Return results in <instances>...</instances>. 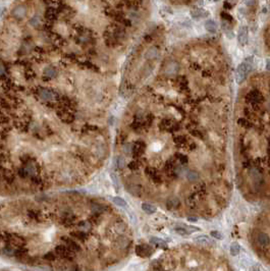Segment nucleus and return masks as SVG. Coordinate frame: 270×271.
I'll use <instances>...</instances> for the list:
<instances>
[{
	"mask_svg": "<svg viewBox=\"0 0 270 271\" xmlns=\"http://www.w3.org/2000/svg\"><path fill=\"white\" fill-rule=\"evenodd\" d=\"M187 178L190 183H195L199 179V174H198V172H196V171L190 170L189 172L187 173Z\"/></svg>",
	"mask_w": 270,
	"mask_h": 271,
	"instance_id": "obj_10",
	"label": "nucleus"
},
{
	"mask_svg": "<svg viewBox=\"0 0 270 271\" xmlns=\"http://www.w3.org/2000/svg\"><path fill=\"white\" fill-rule=\"evenodd\" d=\"M251 69H252V61L246 60V61H244L243 63H241V64L239 65V67H237V75H235V77H237V84L243 83V82L246 80L247 73H249Z\"/></svg>",
	"mask_w": 270,
	"mask_h": 271,
	"instance_id": "obj_1",
	"label": "nucleus"
},
{
	"mask_svg": "<svg viewBox=\"0 0 270 271\" xmlns=\"http://www.w3.org/2000/svg\"><path fill=\"white\" fill-rule=\"evenodd\" d=\"M207 15H208V12H205V11L201 10V9H196L195 11L192 12V15H193V17H195V19H202V17Z\"/></svg>",
	"mask_w": 270,
	"mask_h": 271,
	"instance_id": "obj_14",
	"label": "nucleus"
},
{
	"mask_svg": "<svg viewBox=\"0 0 270 271\" xmlns=\"http://www.w3.org/2000/svg\"><path fill=\"white\" fill-rule=\"evenodd\" d=\"M229 251H231V254L233 255V256H237L240 253V245L237 244V243H233V244L231 245Z\"/></svg>",
	"mask_w": 270,
	"mask_h": 271,
	"instance_id": "obj_13",
	"label": "nucleus"
},
{
	"mask_svg": "<svg viewBox=\"0 0 270 271\" xmlns=\"http://www.w3.org/2000/svg\"><path fill=\"white\" fill-rule=\"evenodd\" d=\"M175 230L177 232V234H183V236H187L188 234V232L185 230V228H175Z\"/></svg>",
	"mask_w": 270,
	"mask_h": 271,
	"instance_id": "obj_20",
	"label": "nucleus"
},
{
	"mask_svg": "<svg viewBox=\"0 0 270 271\" xmlns=\"http://www.w3.org/2000/svg\"><path fill=\"white\" fill-rule=\"evenodd\" d=\"M247 98L250 102H260L261 99H262V96L258 91H253V92H251V93L248 94Z\"/></svg>",
	"mask_w": 270,
	"mask_h": 271,
	"instance_id": "obj_8",
	"label": "nucleus"
},
{
	"mask_svg": "<svg viewBox=\"0 0 270 271\" xmlns=\"http://www.w3.org/2000/svg\"><path fill=\"white\" fill-rule=\"evenodd\" d=\"M12 15L13 17L17 19H21L27 15V8H26L24 5H17L13 8L12 10Z\"/></svg>",
	"mask_w": 270,
	"mask_h": 271,
	"instance_id": "obj_4",
	"label": "nucleus"
},
{
	"mask_svg": "<svg viewBox=\"0 0 270 271\" xmlns=\"http://www.w3.org/2000/svg\"><path fill=\"white\" fill-rule=\"evenodd\" d=\"M211 236H213L214 239H217V240H220V239L222 238L220 232H211Z\"/></svg>",
	"mask_w": 270,
	"mask_h": 271,
	"instance_id": "obj_19",
	"label": "nucleus"
},
{
	"mask_svg": "<svg viewBox=\"0 0 270 271\" xmlns=\"http://www.w3.org/2000/svg\"><path fill=\"white\" fill-rule=\"evenodd\" d=\"M30 24H31V26H33L34 28H37L38 26L40 25V19L38 15H35V17H33L31 19H30Z\"/></svg>",
	"mask_w": 270,
	"mask_h": 271,
	"instance_id": "obj_15",
	"label": "nucleus"
},
{
	"mask_svg": "<svg viewBox=\"0 0 270 271\" xmlns=\"http://www.w3.org/2000/svg\"><path fill=\"white\" fill-rule=\"evenodd\" d=\"M4 71H5L4 66H3V65L1 64V63H0V75H3V73H4Z\"/></svg>",
	"mask_w": 270,
	"mask_h": 271,
	"instance_id": "obj_22",
	"label": "nucleus"
},
{
	"mask_svg": "<svg viewBox=\"0 0 270 271\" xmlns=\"http://www.w3.org/2000/svg\"><path fill=\"white\" fill-rule=\"evenodd\" d=\"M179 205H181V201H179L177 198H175V197L174 198L168 199V200L166 201V207H167V209H169V210L179 208Z\"/></svg>",
	"mask_w": 270,
	"mask_h": 271,
	"instance_id": "obj_6",
	"label": "nucleus"
},
{
	"mask_svg": "<svg viewBox=\"0 0 270 271\" xmlns=\"http://www.w3.org/2000/svg\"><path fill=\"white\" fill-rule=\"evenodd\" d=\"M151 242L153 243V244L155 245L156 247H158V248H161V249H167V245H166V243H165L163 240H161V239H158V238H152V239H151Z\"/></svg>",
	"mask_w": 270,
	"mask_h": 271,
	"instance_id": "obj_9",
	"label": "nucleus"
},
{
	"mask_svg": "<svg viewBox=\"0 0 270 271\" xmlns=\"http://www.w3.org/2000/svg\"><path fill=\"white\" fill-rule=\"evenodd\" d=\"M142 208H143V210L145 211L147 214H153L154 212H156L155 207L151 204H148V203H144V204L142 205Z\"/></svg>",
	"mask_w": 270,
	"mask_h": 271,
	"instance_id": "obj_11",
	"label": "nucleus"
},
{
	"mask_svg": "<svg viewBox=\"0 0 270 271\" xmlns=\"http://www.w3.org/2000/svg\"><path fill=\"white\" fill-rule=\"evenodd\" d=\"M237 123H239L241 127H247V125H249V121L247 120L246 118H240L239 120H237Z\"/></svg>",
	"mask_w": 270,
	"mask_h": 271,
	"instance_id": "obj_18",
	"label": "nucleus"
},
{
	"mask_svg": "<svg viewBox=\"0 0 270 271\" xmlns=\"http://www.w3.org/2000/svg\"><path fill=\"white\" fill-rule=\"evenodd\" d=\"M205 29L209 33H216L217 31V24L212 19H208L205 23Z\"/></svg>",
	"mask_w": 270,
	"mask_h": 271,
	"instance_id": "obj_7",
	"label": "nucleus"
},
{
	"mask_svg": "<svg viewBox=\"0 0 270 271\" xmlns=\"http://www.w3.org/2000/svg\"><path fill=\"white\" fill-rule=\"evenodd\" d=\"M113 202L115 203V204H117L118 206H120V207H127V202H125V200H123L121 198H114L113 199Z\"/></svg>",
	"mask_w": 270,
	"mask_h": 271,
	"instance_id": "obj_16",
	"label": "nucleus"
},
{
	"mask_svg": "<svg viewBox=\"0 0 270 271\" xmlns=\"http://www.w3.org/2000/svg\"><path fill=\"white\" fill-rule=\"evenodd\" d=\"M237 41L241 44L242 46L246 45L248 41V28L243 26V27L240 28L239 30V35H237Z\"/></svg>",
	"mask_w": 270,
	"mask_h": 271,
	"instance_id": "obj_3",
	"label": "nucleus"
},
{
	"mask_svg": "<svg viewBox=\"0 0 270 271\" xmlns=\"http://www.w3.org/2000/svg\"><path fill=\"white\" fill-rule=\"evenodd\" d=\"M257 242L261 247H266V246L269 245L270 238L267 234H265V232H261V234H259V236H257Z\"/></svg>",
	"mask_w": 270,
	"mask_h": 271,
	"instance_id": "obj_5",
	"label": "nucleus"
},
{
	"mask_svg": "<svg viewBox=\"0 0 270 271\" xmlns=\"http://www.w3.org/2000/svg\"><path fill=\"white\" fill-rule=\"evenodd\" d=\"M158 55V50L156 48H151L150 50L147 51V53H146V58L147 59H153L155 58V57H157Z\"/></svg>",
	"mask_w": 270,
	"mask_h": 271,
	"instance_id": "obj_12",
	"label": "nucleus"
},
{
	"mask_svg": "<svg viewBox=\"0 0 270 271\" xmlns=\"http://www.w3.org/2000/svg\"><path fill=\"white\" fill-rule=\"evenodd\" d=\"M136 253L141 257H149L150 255L153 254V249L151 247L147 246V245H141V246L137 247Z\"/></svg>",
	"mask_w": 270,
	"mask_h": 271,
	"instance_id": "obj_2",
	"label": "nucleus"
},
{
	"mask_svg": "<svg viewBox=\"0 0 270 271\" xmlns=\"http://www.w3.org/2000/svg\"><path fill=\"white\" fill-rule=\"evenodd\" d=\"M196 240L199 241V242H203V243H210L211 242V240H210L208 236H197L196 238Z\"/></svg>",
	"mask_w": 270,
	"mask_h": 271,
	"instance_id": "obj_17",
	"label": "nucleus"
},
{
	"mask_svg": "<svg viewBox=\"0 0 270 271\" xmlns=\"http://www.w3.org/2000/svg\"><path fill=\"white\" fill-rule=\"evenodd\" d=\"M4 7H0V19L3 17V13H4Z\"/></svg>",
	"mask_w": 270,
	"mask_h": 271,
	"instance_id": "obj_23",
	"label": "nucleus"
},
{
	"mask_svg": "<svg viewBox=\"0 0 270 271\" xmlns=\"http://www.w3.org/2000/svg\"><path fill=\"white\" fill-rule=\"evenodd\" d=\"M266 69L270 71V59H267V60H266Z\"/></svg>",
	"mask_w": 270,
	"mask_h": 271,
	"instance_id": "obj_21",
	"label": "nucleus"
}]
</instances>
